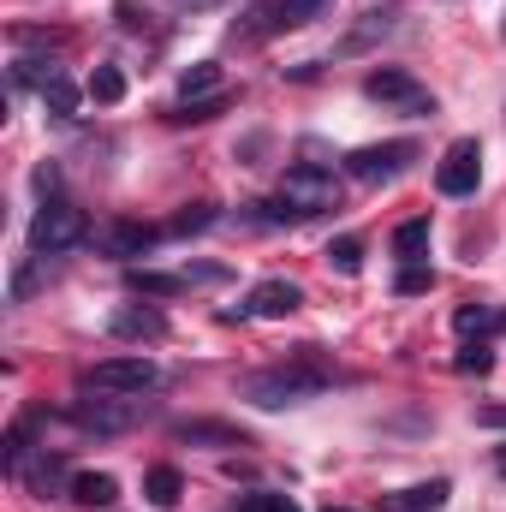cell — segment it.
I'll use <instances>...</instances> for the list:
<instances>
[{
	"instance_id": "1",
	"label": "cell",
	"mask_w": 506,
	"mask_h": 512,
	"mask_svg": "<svg viewBox=\"0 0 506 512\" xmlns=\"http://www.w3.org/2000/svg\"><path fill=\"white\" fill-rule=\"evenodd\" d=\"M334 382H340V370L322 358V346H298L286 364H268V370L239 376V399H251V405H262V411H286V405L322 399Z\"/></svg>"
},
{
	"instance_id": "2",
	"label": "cell",
	"mask_w": 506,
	"mask_h": 512,
	"mask_svg": "<svg viewBox=\"0 0 506 512\" xmlns=\"http://www.w3.org/2000/svg\"><path fill=\"white\" fill-rule=\"evenodd\" d=\"M84 239H90V215L78 203H66V197H42V209L30 215V251L66 256V251H78Z\"/></svg>"
},
{
	"instance_id": "3",
	"label": "cell",
	"mask_w": 506,
	"mask_h": 512,
	"mask_svg": "<svg viewBox=\"0 0 506 512\" xmlns=\"http://www.w3.org/2000/svg\"><path fill=\"white\" fill-rule=\"evenodd\" d=\"M274 203H280L292 221H310V215H322V209L340 203V185H334V173H328L322 161H298V167H286Z\"/></svg>"
},
{
	"instance_id": "4",
	"label": "cell",
	"mask_w": 506,
	"mask_h": 512,
	"mask_svg": "<svg viewBox=\"0 0 506 512\" xmlns=\"http://www.w3.org/2000/svg\"><path fill=\"white\" fill-rule=\"evenodd\" d=\"M328 12H334V0H256L233 24V42H262V36H280V30H304V24H316Z\"/></svg>"
},
{
	"instance_id": "5",
	"label": "cell",
	"mask_w": 506,
	"mask_h": 512,
	"mask_svg": "<svg viewBox=\"0 0 506 512\" xmlns=\"http://www.w3.org/2000/svg\"><path fill=\"white\" fill-rule=\"evenodd\" d=\"M155 382H161V370L149 358H108V364H90L78 376V393H96V399H143Z\"/></svg>"
},
{
	"instance_id": "6",
	"label": "cell",
	"mask_w": 506,
	"mask_h": 512,
	"mask_svg": "<svg viewBox=\"0 0 506 512\" xmlns=\"http://www.w3.org/2000/svg\"><path fill=\"white\" fill-rule=\"evenodd\" d=\"M364 96L370 102H381V108H399V114H411V120H429L435 114V96L405 72V66H381V72H370L364 78Z\"/></svg>"
},
{
	"instance_id": "7",
	"label": "cell",
	"mask_w": 506,
	"mask_h": 512,
	"mask_svg": "<svg viewBox=\"0 0 506 512\" xmlns=\"http://www.w3.org/2000/svg\"><path fill=\"white\" fill-rule=\"evenodd\" d=\"M417 161V143H370V149H352L346 155V173L352 179H364V185H387V179H399L405 167Z\"/></svg>"
},
{
	"instance_id": "8",
	"label": "cell",
	"mask_w": 506,
	"mask_h": 512,
	"mask_svg": "<svg viewBox=\"0 0 506 512\" xmlns=\"http://www.w3.org/2000/svg\"><path fill=\"white\" fill-rule=\"evenodd\" d=\"M435 185H441V197H471V191L483 185V143H477V137H459V143L441 155Z\"/></svg>"
},
{
	"instance_id": "9",
	"label": "cell",
	"mask_w": 506,
	"mask_h": 512,
	"mask_svg": "<svg viewBox=\"0 0 506 512\" xmlns=\"http://www.w3.org/2000/svg\"><path fill=\"white\" fill-rule=\"evenodd\" d=\"M137 417H149V399H96V393H84L78 411H72V423L78 429H96V435H120Z\"/></svg>"
},
{
	"instance_id": "10",
	"label": "cell",
	"mask_w": 506,
	"mask_h": 512,
	"mask_svg": "<svg viewBox=\"0 0 506 512\" xmlns=\"http://www.w3.org/2000/svg\"><path fill=\"white\" fill-rule=\"evenodd\" d=\"M298 304H304L298 280H262V286H251V298H245L239 310H227V322H239V316H262V322H274V316H292Z\"/></svg>"
},
{
	"instance_id": "11",
	"label": "cell",
	"mask_w": 506,
	"mask_h": 512,
	"mask_svg": "<svg viewBox=\"0 0 506 512\" xmlns=\"http://www.w3.org/2000/svg\"><path fill=\"white\" fill-rule=\"evenodd\" d=\"M108 334H114V340H137V346H143V340L155 346V340H167V316H161L155 304H120V310L108 316Z\"/></svg>"
},
{
	"instance_id": "12",
	"label": "cell",
	"mask_w": 506,
	"mask_h": 512,
	"mask_svg": "<svg viewBox=\"0 0 506 512\" xmlns=\"http://www.w3.org/2000/svg\"><path fill=\"white\" fill-rule=\"evenodd\" d=\"M393 30H399V6L364 12V18H358V24H352L346 36H340V48H334V54H340V60H352V54H370V48H376V42H387Z\"/></svg>"
},
{
	"instance_id": "13",
	"label": "cell",
	"mask_w": 506,
	"mask_h": 512,
	"mask_svg": "<svg viewBox=\"0 0 506 512\" xmlns=\"http://www.w3.org/2000/svg\"><path fill=\"white\" fill-rule=\"evenodd\" d=\"M173 441H191V447H251V435L239 423H221V417H179Z\"/></svg>"
},
{
	"instance_id": "14",
	"label": "cell",
	"mask_w": 506,
	"mask_h": 512,
	"mask_svg": "<svg viewBox=\"0 0 506 512\" xmlns=\"http://www.w3.org/2000/svg\"><path fill=\"white\" fill-rule=\"evenodd\" d=\"M161 239H167V233H161V227H143V221H108V227L96 233V245L108 256H149Z\"/></svg>"
},
{
	"instance_id": "15",
	"label": "cell",
	"mask_w": 506,
	"mask_h": 512,
	"mask_svg": "<svg viewBox=\"0 0 506 512\" xmlns=\"http://www.w3.org/2000/svg\"><path fill=\"white\" fill-rule=\"evenodd\" d=\"M30 495H72V471H66V453H48V447H36V465H24V477H18Z\"/></svg>"
},
{
	"instance_id": "16",
	"label": "cell",
	"mask_w": 506,
	"mask_h": 512,
	"mask_svg": "<svg viewBox=\"0 0 506 512\" xmlns=\"http://www.w3.org/2000/svg\"><path fill=\"white\" fill-rule=\"evenodd\" d=\"M447 495H453V483H447V477H429V483H411V489L387 495V501H381V512H435Z\"/></svg>"
},
{
	"instance_id": "17",
	"label": "cell",
	"mask_w": 506,
	"mask_h": 512,
	"mask_svg": "<svg viewBox=\"0 0 506 512\" xmlns=\"http://www.w3.org/2000/svg\"><path fill=\"white\" fill-rule=\"evenodd\" d=\"M126 280H131V292H143V298H173V292H191V274H185V268H173V274H161V268H131Z\"/></svg>"
},
{
	"instance_id": "18",
	"label": "cell",
	"mask_w": 506,
	"mask_h": 512,
	"mask_svg": "<svg viewBox=\"0 0 506 512\" xmlns=\"http://www.w3.org/2000/svg\"><path fill=\"white\" fill-rule=\"evenodd\" d=\"M453 328H459L465 340H471V334H477V340H489V334H501V328H506V310H501V304H459Z\"/></svg>"
},
{
	"instance_id": "19",
	"label": "cell",
	"mask_w": 506,
	"mask_h": 512,
	"mask_svg": "<svg viewBox=\"0 0 506 512\" xmlns=\"http://www.w3.org/2000/svg\"><path fill=\"white\" fill-rule=\"evenodd\" d=\"M143 495H149V507L173 512V507H179V495H185V477H179L173 465H149V477H143Z\"/></svg>"
},
{
	"instance_id": "20",
	"label": "cell",
	"mask_w": 506,
	"mask_h": 512,
	"mask_svg": "<svg viewBox=\"0 0 506 512\" xmlns=\"http://www.w3.org/2000/svg\"><path fill=\"white\" fill-rule=\"evenodd\" d=\"M72 501L78 507H114L120 501V483L108 471H84V477H72Z\"/></svg>"
},
{
	"instance_id": "21",
	"label": "cell",
	"mask_w": 506,
	"mask_h": 512,
	"mask_svg": "<svg viewBox=\"0 0 506 512\" xmlns=\"http://www.w3.org/2000/svg\"><path fill=\"white\" fill-rule=\"evenodd\" d=\"M203 96H221V66H215V60H197V66L179 78V102H203Z\"/></svg>"
},
{
	"instance_id": "22",
	"label": "cell",
	"mask_w": 506,
	"mask_h": 512,
	"mask_svg": "<svg viewBox=\"0 0 506 512\" xmlns=\"http://www.w3.org/2000/svg\"><path fill=\"white\" fill-rule=\"evenodd\" d=\"M423 251H429V221L417 215V221H399L393 227V256L399 262H423Z\"/></svg>"
},
{
	"instance_id": "23",
	"label": "cell",
	"mask_w": 506,
	"mask_h": 512,
	"mask_svg": "<svg viewBox=\"0 0 506 512\" xmlns=\"http://www.w3.org/2000/svg\"><path fill=\"white\" fill-rule=\"evenodd\" d=\"M48 274H54V256H42V251H30V262L12 274V304H24L36 286H48Z\"/></svg>"
},
{
	"instance_id": "24",
	"label": "cell",
	"mask_w": 506,
	"mask_h": 512,
	"mask_svg": "<svg viewBox=\"0 0 506 512\" xmlns=\"http://www.w3.org/2000/svg\"><path fill=\"white\" fill-rule=\"evenodd\" d=\"M209 227H215V203H191V209H179L161 233H167V239H191V233H209Z\"/></svg>"
},
{
	"instance_id": "25",
	"label": "cell",
	"mask_w": 506,
	"mask_h": 512,
	"mask_svg": "<svg viewBox=\"0 0 506 512\" xmlns=\"http://www.w3.org/2000/svg\"><path fill=\"white\" fill-rule=\"evenodd\" d=\"M42 102H48V114H60V120H72V114H78V84H72L66 72H54V78L42 84Z\"/></svg>"
},
{
	"instance_id": "26",
	"label": "cell",
	"mask_w": 506,
	"mask_h": 512,
	"mask_svg": "<svg viewBox=\"0 0 506 512\" xmlns=\"http://www.w3.org/2000/svg\"><path fill=\"white\" fill-rule=\"evenodd\" d=\"M90 96H96L102 108L126 102V72H120V66H96V72H90Z\"/></svg>"
},
{
	"instance_id": "27",
	"label": "cell",
	"mask_w": 506,
	"mask_h": 512,
	"mask_svg": "<svg viewBox=\"0 0 506 512\" xmlns=\"http://www.w3.org/2000/svg\"><path fill=\"white\" fill-rule=\"evenodd\" d=\"M429 286H435V268H429V262H405L399 280H393L399 298H417V292H429Z\"/></svg>"
},
{
	"instance_id": "28",
	"label": "cell",
	"mask_w": 506,
	"mask_h": 512,
	"mask_svg": "<svg viewBox=\"0 0 506 512\" xmlns=\"http://www.w3.org/2000/svg\"><path fill=\"white\" fill-rule=\"evenodd\" d=\"M453 370H459V376H489V370H495V352H489V340H471V346L453 358Z\"/></svg>"
},
{
	"instance_id": "29",
	"label": "cell",
	"mask_w": 506,
	"mask_h": 512,
	"mask_svg": "<svg viewBox=\"0 0 506 512\" xmlns=\"http://www.w3.org/2000/svg\"><path fill=\"white\" fill-rule=\"evenodd\" d=\"M233 512H298V501L292 495H274V489H251V495H239Z\"/></svg>"
},
{
	"instance_id": "30",
	"label": "cell",
	"mask_w": 506,
	"mask_h": 512,
	"mask_svg": "<svg viewBox=\"0 0 506 512\" xmlns=\"http://www.w3.org/2000/svg\"><path fill=\"white\" fill-rule=\"evenodd\" d=\"M221 108H227V96H203V102H179L173 120H179V126H203V120H215Z\"/></svg>"
},
{
	"instance_id": "31",
	"label": "cell",
	"mask_w": 506,
	"mask_h": 512,
	"mask_svg": "<svg viewBox=\"0 0 506 512\" xmlns=\"http://www.w3.org/2000/svg\"><path fill=\"white\" fill-rule=\"evenodd\" d=\"M328 262H334L340 274H358V268H364V245H358V239H334V245H328Z\"/></svg>"
},
{
	"instance_id": "32",
	"label": "cell",
	"mask_w": 506,
	"mask_h": 512,
	"mask_svg": "<svg viewBox=\"0 0 506 512\" xmlns=\"http://www.w3.org/2000/svg\"><path fill=\"white\" fill-rule=\"evenodd\" d=\"M477 423H489V429H506V405H489V411H477Z\"/></svg>"
},
{
	"instance_id": "33",
	"label": "cell",
	"mask_w": 506,
	"mask_h": 512,
	"mask_svg": "<svg viewBox=\"0 0 506 512\" xmlns=\"http://www.w3.org/2000/svg\"><path fill=\"white\" fill-rule=\"evenodd\" d=\"M173 6H185V12H203V6H221V0H173Z\"/></svg>"
},
{
	"instance_id": "34",
	"label": "cell",
	"mask_w": 506,
	"mask_h": 512,
	"mask_svg": "<svg viewBox=\"0 0 506 512\" xmlns=\"http://www.w3.org/2000/svg\"><path fill=\"white\" fill-rule=\"evenodd\" d=\"M495 471L506 477V447H495Z\"/></svg>"
},
{
	"instance_id": "35",
	"label": "cell",
	"mask_w": 506,
	"mask_h": 512,
	"mask_svg": "<svg viewBox=\"0 0 506 512\" xmlns=\"http://www.w3.org/2000/svg\"><path fill=\"white\" fill-rule=\"evenodd\" d=\"M328 512H346V507H328Z\"/></svg>"
},
{
	"instance_id": "36",
	"label": "cell",
	"mask_w": 506,
	"mask_h": 512,
	"mask_svg": "<svg viewBox=\"0 0 506 512\" xmlns=\"http://www.w3.org/2000/svg\"><path fill=\"white\" fill-rule=\"evenodd\" d=\"M501 36H506V24H501Z\"/></svg>"
}]
</instances>
